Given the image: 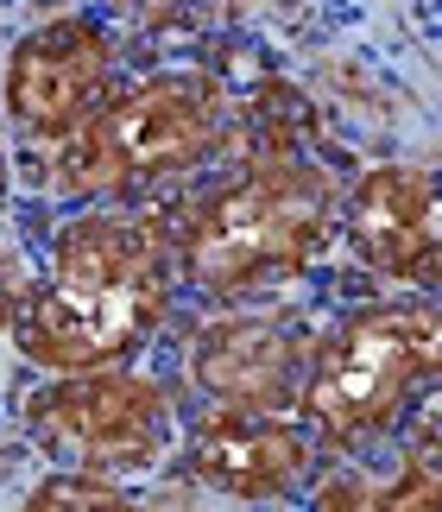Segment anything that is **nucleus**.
<instances>
[{
    "mask_svg": "<svg viewBox=\"0 0 442 512\" xmlns=\"http://www.w3.org/2000/svg\"><path fill=\"white\" fill-rule=\"evenodd\" d=\"M177 285L165 215L89 203L57 228L51 266L32 279L7 336L38 373L127 367L165 329Z\"/></svg>",
    "mask_w": 442,
    "mask_h": 512,
    "instance_id": "nucleus-1",
    "label": "nucleus"
},
{
    "mask_svg": "<svg viewBox=\"0 0 442 512\" xmlns=\"http://www.w3.org/2000/svg\"><path fill=\"white\" fill-rule=\"evenodd\" d=\"M341 190L323 165L272 152L240 165L209 196H196L171 215V253L177 279L196 298L234 304L278 279H297L329 253L341 228Z\"/></svg>",
    "mask_w": 442,
    "mask_h": 512,
    "instance_id": "nucleus-2",
    "label": "nucleus"
},
{
    "mask_svg": "<svg viewBox=\"0 0 442 512\" xmlns=\"http://www.w3.org/2000/svg\"><path fill=\"white\" fill-rule=\"evenodd\" d=\"M430 386H442V298L424 291V298L360 304L316 336L297 418L316 430L329 456H354L392 437Z\"/></svg>",
    "mask_w": 442,
    "mask_h": 512,
    "instance_id": "nucleus-3",
    "label": "nucleus"
},
{
    "mask_svg": "<svg viewBox=\"0 0 442 512\" xmlns=\"http://www.w3.org/2000/svg\"><path fill=\"white\" fill-rule=\"evenodd\" d=\"M221 133H228V95L209 70L139 76L57 146L51 190L64 203H133L209 165Z\"/></svg>",
    "mask_w": 442,
    "mask_h": 512,
    "instance_id": "nucleus-4",
    "label": "nucleus"
},
{
    "mask_svg": "<svg viewBox=\"0 0 442 512\" xmlns=\"http://www.w3.org/2000/svg\"><path fill=\"white\" fill-rule=\"evenodd\" d=\"M26 430L76 468L139 475V468H158L171 456L177 405L165 380L133 373V361L95 373H51L26 399Z\"/></svg>",
    "mask_w": 442,
    "mask_h": 512,
    "instance_id": "nucleus-5",
    "label": "nucleus"
},
{
    "mask_svg": "<svg viewBox=\"0 0 442 512\" xmlns=\"http://www.w3.org/2000/svg\"><path fill=\"white\" fill-rule=\"evenodd\" d=\"M120 89L114 32L95 13H57L19 32L0 70V108L38 146H64L76 127Z\"/></svg>",
    "mask_w": 442,
    "mask_h": 512,
    "instance_id": "nucleus-6",
    "label": "nucleus"
},
{
    "mask_svg": "<svg viewBox=\"0 0 442 512\" xmlns=\"http://www.w3.org/2000/svg\"><path fill=\"white\" fill-rule=\"evenodd\" d=\"M316 430L297 411H247V405H209L184 437V468L221 500L272 506L304 494L316 475Z\"/></svg>",
    "mask_w": 442,
    "mask_h": 512,
    "instance_id": "nucleus-7",
    "label": "nucleus"
},
{
    "mask_svg": "<svg viewBox=\"0 0 442 512\" xmlns=\"http://www.w3.org/2000/svg\"><path fill=\"white\" fill-rule=\"evenodd\" d=\"M354 260L392 285L442 291V177L424 165H367L341 196Z\"/></svg>",
    "mask_w": 442,
    "mask_h": 512,
    "instance_id": "nucleus-8",
    "label": "nucleus"
},
{
    "mask_svg": "<svg viewBox=\"0 0 442 512\" xmlns=\"http://www.w3.org/2000/svg\"><path fill=\"white\" fill-rule=\"evenodd\" d=\"M316 361V336H304L278 310H234L196 329L190 342V386L209 405H247V411H297Z\"/></svg>",
    "mask_w": 442,
    "mask_h": 512,
    "instance_id": "nucleus-9",
    "label": "nucleus"
},
{
    "mask_svg": "<svg viewBox=\"0 0 442 512\" xmlns=\"http://www.w3.org/2000/svg\"><path fill=\"white\" fill-rule=\"evenodd\" d=\"M373 512H442V418H424L411 430L405 475L379 487Z\"/></svg>",
    "mask_w": 442,
    "mask_h": 512,
    "instance_id": "nucleus-10",
    "label": "nucleus"
},
{
    "mask_svg": "<svg viewBox=\"0 0 442 512\" xmlns=\"http://www.w3.org/2000/svg\"><path fill=\"white\" fill-rule=\"evenodd\" d=\"M26 512H120V506H133L127 494H120V481L114 475H102V468H57V475H45V481H32L26 487V500H19Z\"/></svg>",
    "mask_w": 442,
    "mask_h": 512,
    "instance_id": "nucleus-11",
    "label": "nucleus"
},
{
    "mask_svg": "<svg viewBox=\"0 0 442 512\" xmlns=\"http://www.w3.org/2000/svg\"><path fill=\"white\" fill-rule=\"evenodd\" d=\"M26 291H32V266H26V253H19L13 234H0V329H13Z\"/></svg>",
    "mask_w": 442,
    "mask_h": 512,
    "instance_id": "nucleus-12",
    "label": "nucleus"
},
{
    "mask_svg": "<svg viewBox=\"0 0 442 512\" xmlns=\"http://www.w3.org/2000/svg\"><path fill=\"white\" fill-rule=\"evenodd\" d=\"M127 7H158V0H127Z\"/></svg>",
    "mask_w": 442,
    "mask_h": 512,
    "instance_id": "nucleus-13",
    "label": "nucleus"
}]
</instances>
